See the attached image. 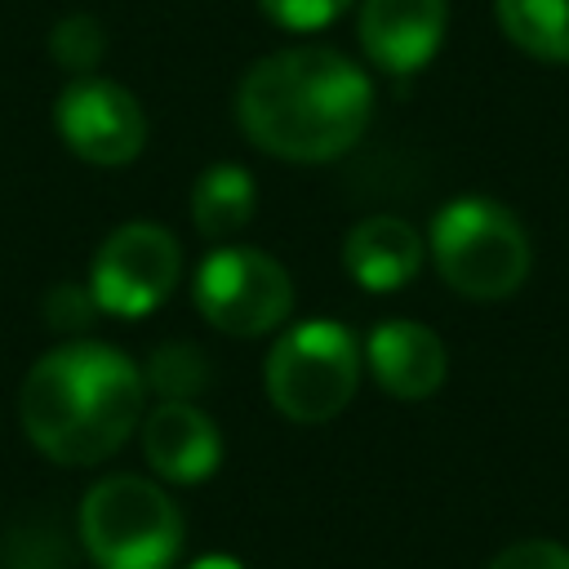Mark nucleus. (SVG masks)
<instances>
[{
    "label": "nucleus",
    "mask_w": 569,
    "mask_h": 569,
    "mask_svg": "<svg viewBox=\"0 0 569 569\" xmlns=\"http://www.w3.org/2000/svg\"><path fill=\"white\" fill-rule=\"evenodd\" d=\"M373 116L369 76L338 49L298 44L258 58L236 89L249 142L293 164H320L360 142Z\"/></svg>",
    "instance_id": "obj_1"
},
{
    "label": "nucleus",
    "mask_w": 569,
    "mask_h": 569,
    "mask_svg": "<svg viewBox=\"0 0 569 569\" xmlns=\"http://www.w3.org/2000/svg\"><path fill=\"white\" fill-rule=\"evenodd\" d=\"M142 396L147 378L120 347L62 342L27 369L18 413L27 440L44 458L93 467L138 431Z\"/></svg>",
    "instance_id": "obj_2"
},
{
    "label": "nucleus",
    "mask_w": 569,
    "mask_h": 569,
    "mask_svg": "<svg viewBox=\"0 0 569 569\" xmlns=\"http://www.w3.org/2000/svg\"><path fill=\"white\" fill-rule=\"evenodd\" d=\"M427 253L440 271V280L476 302L511 298L533 267L529 231L525 222L489 200V196H458L431 218Z\"/></svg>",
    "instance_id": "obj_3"
},
{
    "label": "nucleus",
    "mask_w": 569,
    "mask_h": 569,
    "mask_svg": "<svg viewBox=\"0 0 569 569\" xmlns=\"http://www.w3.org/2000/svg\"><path fill=\"white\" fill-rule=\"evenodd\" d=\"M80 542L98 569H169L182 547V516L156 480L107 476L80 502Z\"/></svg>",
    "instance_id": "obj_4"
},
{
    "label": "nucleus",
    "mask_w": 569,
    "mask_h": 569,
    "mask_svg": "<svg viewBox=\"0 0 569 569\" xmlns=\"http://www.w3.org/2000/svg\"><path fill=\"white\" fill-rule=\"evenodd\" d=\"M360 342L338 320H302L284 329L267 356V396L289 422L338 418L360 382Z\"/></svg>",
    "instance_id": "obj_5"
},
{
    "label": "nucleus",
    "mask_w": 569,
    "mask_h": 569,
    "mask_svg": "<svg viewBox=\"0 0 569 569\" xmlns=\"http://www.w3.org/2000/svg\"><path fill=\"white\" fill-rule=\"evenodd\" d=\"M196 307L200 316L231 333V338H258V333H271L289 307H293V280L289 271L262 253V249H249V244H222V249H209L200 271H196Z\"/></svg>",
    "instance_id": "obj_6"
},
{
    "label": "nucleus",
    "mask_w": 569,
    "mask_h": 569,
    "mask_svg": "<svg viewBox=\"0 0 569 569\" xmlns=\"http://www.w3.org/2000/svg\"><path fill=\"white\" fill-rule=\"evenodd\" d=\"M178 276H182L178 240L160 222H124L98 244L89 293L98 311L138 320L178 289Z\"/></svg>",
    "instance_id": "obj_7"
},
{
    "label": "nucleus",
    "mask_w": 569,
    "mask_h": 569,
    "mask_svg": "<svg viewBox=\"0 0 569 569\" xmlns=\"http://www.w3.org/2000/svg\"><path fill=\"white\" fill-rule=\"evenodd\" d=\"M58 138L89 164H129L147 147V116L138 98L107 76H76L53 107Z\"/></svg>",
    "instance_id": "obj_8"
},
{
    "label": "nucleus",
    "mask_w": 569,
    "mask_h": 569,
    "mask_svg": "<svg viewBox=\"0 0 569 569\" xmlns=\"http://www.w3.org/2000/svg\"><path fill=\"white\" fill-rule=\"evenodd\" d=\"M449 27L445 0H360V49L387 76L422 71Z\"/></svg>",
    "instance_id": "obj_9"
},
{
    "label": "nucleus",
    "mask_w": 569,
    "mask_h": 569,
    "mask_svg": "<svg viewBox=\"0 0 569 569\" xmlns=\"http://www.w3.org/2000/svg\"><path fill=\"white\" fill-rule=\"evenodd\" d=\"M142 453L156 476L173 485H200L222 462V431L191 400H160L142 418Z\"/></svg>",
    "instance_id": "obj_10"
},
{
    "label": "nucleus",
    "mask_w": 569,
    "mask_h": 569,
    "mask_svg": "<svg viewBox=\"0 0 569 569\" xmlns=\"http://www.w3.org/2000/svg\"><path fill=\"white\" fill-rule=\"evenodd\" d=\"M365 360L378 378V387L396 400H427L445 387L449 351L436 329L418 320H382L365 338Z\"/></svg>",
    "instance_id": "obj_11"
},
{
    "label": "nucleus",
    "mask_w": 569,
    "mask_h": 569,
    "mask_svg": "<svg viewBox=\"0 0 569 569\" xmlns=\"http://www.w3.org/2000/svg\"><path fill=\"white\" fill-rule=\"evenodd\" d=\"M422 236L413 222L396 218V213H373V218H360L347 240H342V267L347 276L369 289V293H396L405 289L418 267H422Z\"/></svg>",
    "instance_id": "obj_12"
},
{
    "label": "nucleus",
    "mask_w": 569,
    "mask_h": 569,
    "mask_svg": "<svg viewBox=\"0 0 569 569\" xmlns=\"http://www.w3.org/2000/svg\"><path fill=\"white\" fill-rule=\"evenodd\" d=\"M253 204H258V187L240 164H209L191 187V222L209 240L236 236L253 218Z\"/></svg>",
    "instance_id": "obj_13"
},
{
    "label": "nucleus",
    "mask_w": 569,
    "mask_h": 569,
    "mask_svg": "<svg viewBox=\"0 0 569 569\" xmlns=\"http://www.w3.org/2000/svg\"><path fill=\"white\" fill-rule=\"evenodd\" d=\"M502 36L538 62H569V0H493Z\"/></svg>",
    "instance_id": "obj_14"
},
{
    "label": "nucleus",
    "mask_w": 569,
    "mask_h": 569,
    "mask_svg": "<svg viewBox=\"0 0 569 569\" xmlns=\"http://www.w3.org/2000/svg\"><path fill=\"white\" fill-rule=\"evenodd\" d=\"M147 387L164 400H191L209 387V360L196 342H164L147 360Z\"/></svg>",
    "instance_id": "obj_15"
},
{
    "label": "nucleus",
    "mask_w": 569,
    "mask_h": 569,
    "mask_svg": "<svg viewBox=\"0 0 569 569\" xmlns=\"http://www.w3.org/2000/svg\"><path fill=\"white\" fill-rule=\"evenodd\" d=\"M49 53H53V62H58L62 71H71V76H93V67H98L102 53H107V31H102L89 13H71V18H62V22L53 27Z\"/></svg>",
    "instance_id": "obj_16"
},
{
    "label": "nucleus",
    "mask_w": 569,
    "mask_h": 569,
    "mask_svg": "<svg viewBox=\"0 0 569 569\" xmlns=\"http://www.w3.org/2000/svg\"><path fill=\"white\" fill-rule=\"evenodd\" d=\"M258 4L284 31H320L351 9V0H258Z\"/></svg>",
    "instance_id": "obj_17"
},
{
    "label": "nucleus",
    "mask_w": 569,
    "mask_h": 569,
    "mask_svg": "<svg viewBox=\"0 0 569 569\" xmlns=\"http://www.w3.org/2000/svg\"><path fill=\"white\" fill-rule=\"evenodd\" d=\"M489 569H569V547L551 538H525V542L502 547L489 560Z\"/></svg>",
    "instance_id": "obj_18"
},
{
    "label": "nucleus",
    "mask_w": 569,
    "mask_h": 569,
    "mask_svg": "<svg viewBox=\"0 0 569 569\" xmlns=\"http://www.w3.org/2000/svg\"><path fill=\"white\" fill-rule=\"evenodd\" d=\"M93 311H98V302L84 284H53L44 298V316L53 329H84L93 320Z\"/></svg>",
    "instance_id": "obj_19"
},
{
    "label": "nucleus",
    "mask_w": 569,
    "mask_h": 569,
    "mask_svg": "<svg viewBox=\"0 0 569 569\" xmlns=\"http://www.w3.org/2000/svg\"><path fill=\"white\" fill-rule=\"evenodd\" d=\"M187 569H244V565L231 560V556H200V560H191Z\"/></svg>",
    "instance_id": "obj_20"
}]
</instances>
